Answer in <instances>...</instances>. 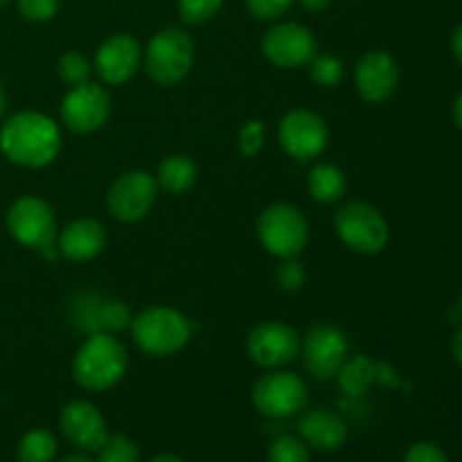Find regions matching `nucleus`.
Instances as JSON below:
<instances>
[{
	"mask_svg": "<svg viewBox=\"0 0 462 462\" xmlns=\"http://www.w3.org/2000/svg\"><path fill=\"white\" fill-rule=\"evenodd\" d=\"M451 50H454V57L462 63V25L456 27L454 36H451Z\"/></svg>",
	"mask_w": 462,
	"mask_h": 462,
	"instance_id": "obj_34",
	"label": "nucleus"
},
{
	"mask_svg": "<svg viewBox=\"0 0 462 462\" xmlns=\"http://www.w3.org/2000/svg\"><path fill=\"white\" fill-rule=\"evenodd\" d=\"M197 183V165L183 153H171L158 165V185L171 194L188 192Z\"/></svg>",
	"mask_w": 462,
	"mask_h": 462,
	"instance_id": "obj_20",
	"label": "nucleus"
},
{
	"mask_svg": "<svg viewBox=\"0 0 462 462\" xmlns=\"http://www.w3.org/2000/svg\"><path fill=\"white\" fill-rule=\"evenodd\" d=\"M278 282L280 287L287 289V291H296L305 282V271L300 264L291 260H284V264L278 266Z\"/></svg>",
	"mask_w": 462,
	"mask_h": 462,
	"instance_id": "obj_33",
	"label": "nucleus"
},
{
	"mask_svg": "<svg viewBox=\"0 0 462 462\" xmlns=\"http://www.w3.org/2000/svg\"><path fill=\"white\" fill-rule=\"evenodd\" d=\"M451 352H454L456 364H458L460 368H462V329H460L458 334H456L454 341H451Z\"/></svg>",
	"mask_w": 462,
	"mask_h": 462,
	"instance_id": "obj_36",
	"label": "nucleus"
},
{
	"mask_svg": "<svg viewBox=\"0 0 462 462\" xmlns=\"http://www.w3.org/2000/svg\"><path fill=\"white\" fill-rule=\"evenodd\" d=\"M278 138L289 156L300 162H307L323 153V149L328 147L329 131L323 117L298 108V111L287 113L280 120Z\"/></svg>",
	"mask_w": 462,
	"mask_h": 462,
	"instance_id": "obj_10",
	"label": "nucleus"
},
{
	"mask_svg": "<svg viewBox=\"0 0 462 462\" xmlns=\"http://www.w3.org/2000/svg\"><path fill=\"white\" fill-rule=\"evenodd\" d=\"M454 120H456V125H458L462 129V90H460L458 99H456V104H454Z\"/></svg>",
	"mask_w": 462,
	"mask_h": 462,
	"instance_id": "obj_37",
	"label": "nucleus"
},
{
	"mask_svg": "<svg viewBox=\"0 0 462 462\" xmlns=\"http://www.w3.org/2000/svg\"><path fill=\"white\" fill-rule=\"evenodd\" d=\"M310 75L314 84L323 86V88H332L341 81L343 77V61L332 57V54H316L310 61Z\"/></svg>",
	"mask_w": 462,
	"mask_h": 462,
	"instance_id": "obj_24",
	"label": "nucleus"
},
{
	"mask_svg": "<svg viewBox=\"0 0 462 462\" xmlns=\"http://www.w3.org/2000/svg\"><path fill=\"white\" fill-rule=\"evenodd\" d=\"M300 3L310 12H323V9H328L332 5V0H300Z\"/></svg>",
	"mask_w": 462,
	"mask_h": 462,
	"instance_id": "obj_35",
	"label": "nucleus"
},
{
	"mask_svg": "<svg viewBox=\"0 0 462 462\" xmlns=\"http://www.w3.org/2000/svg\"><path fill=\"white\" fill-rule=\"evenodd\" d=\"M293 0H246V7L253 16L262 18V21H273L280 18L289 7H291Z\"/></svg>",
	"mask_w": 462,
	"mask_h": 462,
	"instance_id": "obj_31",
	"label": "nucleus"
},
{
	"mask_svg": "<svg viewBox=\"0 0 462 462\" xmlns=\"http://www.w3.org/2000/svg\"><path fill=\"white\" fill-rule=\"evenodd\" d=\"M158 183L153 176L147 171H126L122 174L116 183L111 185L106 197L108 212L116 217L117 221H140L143 217L149 215V210L156 203Z\"/></svg>",
	"mask_w": 462,
	"mask_h": 462,
	"instance_id": "obj_11",
	"label": "nucleus"
},
{
	"mask_svg": "<svg viewBox=\"0 0 462 462\" xmlns=\"http://www.w3.org/2000/svg\"><path fill=\"white\" fill-rule=\"evenodd\" d=\"M248 356L262 368H282L300 356L302 341L289 325L269 320L251 329L246 338Z\"/></svg>",
	"mask_w": 462,
	"mask_h": 462,
	"instance_id": "obj_9",
	"label": "nucleus"
},
{
	"mask_svg": "<svg viewBox=\"0 0 462 462\" xmlns=\"http://www.w3.org/2000/svg\"><path fill=\"white\" fill-rule=\"evenodd\" d=\"M149 462H183V460L174 454H162V456H156V458L149 460Z\"/></svg>",
	"mask_w": 462,
	"mask_h": 462,
	"instance_id": "obj_39",
	"label": "nucleus"
},
{
	"mask_svg": "<svg viewBox=\"0 0 462 462\" xmlns=\"http://www.w3.org/2000/svg\"><path fill=\"white\" fill-rule=\"evenodd\" d=\"M59 424H61L63 436L84 451H99V447L108 438L106 422H104L97 406L84 400L70 402V404L63 406Z\"/></svg>",
	"mask_w": 462,
	"mask_h": 462,
	"instance_id": "obj_16",
	"label": "nucleus"
},
{
	"mask_svg": "<svg viewBox=\"0 0 462 462\" xmlns=\"http://www.w3.org/2000/svg\"><path fill=\"white\" fill-rule=\"evenodd\" d=\"M253 404L266 418H291L307 404V386L291 373H271L253 388Z\"/></svg>",
	"mask_w": 462,
	"mask_h": 462,
	"instance_id": "obj_12",
	"label": "nucleus"
},
{
	"mask_svg": "<svg viewBox=\"0 0 462 462\" xmlns=\"http://www.w3.org/2000/svg\"><path fill=\"white\" fill-rule=\"evenodd\" d=\"M300 352L307 373L314 379L328 382V379L337 377L346 365L347 355H350V341H347L346 332L334 325H316L307 332Z\"/></svg>",
	"mask_w": 462,
	"mask_h": 462,
	"instance_id": "obj_8",
	"label": "nucleus"
},
{
	"mask_svg": "<svg viewBox=\"0 0 462 462\" xmlns=\"http://www.w3.org/2000/svg\"><path fill=\"white\" fill-rule=\"evenodd\" d=\"M266 462H311L305 442L293 436H282L271 445Z\"/></svg>",
	"mask_w": 462,
	"mask_h": 462,
	"instance_id": "obj_27",
	"label": "nucleus"
},
{
	"mask_svg": "<svg viewBox=\"0 0 462 462\" xmlns=\"http://www.w3.org/2000/svg\"><path fill=\"white\" fill-rule=\"evenodd\" d=\"M59 77L68 86H81L90 77V63L81 52H66L59 61Z\"/></svg>",
	"mask_w": 462,
	"mask_h": 462,
	"instance_id": "obj_26",
	"label": "nucleus"
},
{
	"mask_svg": "<svg viewBox=\"0 0 462 462\" xmlns=\"http://www.w3.org/2000/svg\"><path fill=\"white\" fill-rule=\"evenodd\" d=\"M346 176L332 162H320L310 171V192L320 203H337L346 194Z\"/></svg>",
	"mask_w": 462,
	"mask_h": 462,
	"instance_id": "obj_21",
	"label": "nucleus"
},
{
	"mask_svg": "<svg viewBox=\"0 0 462 462\" xmlns=\"http://www.w3.org/2000/svg\"><path fill=\"white\" fill-rule=\"evenodd\" d=\"M257 235L271 255L293 260L305 251L310 226L298 208L289 203H273L257 219Z\"/></svg>",
	"mask_w": 462,
	"mask_h": 462,
	"instance_id": "obj_4",
	"label": "nucleus"
},
{
	"mask_svg": "<svg viewBox=\"0 0 462 462\" xmlns=\"http://www.w3.org/2000/svg\"><path fill=\"white\" fill-rule=\"evenodd\" d=\"M302 440L319 451H337L346 445L347 427L332 411L314 409L305 413L298 422Z\"/></svg>",
	"mask_w": 462,
	"mask_h": 462,
	"instance_id": "obj_19",
	"label": "nucleus"
},
{
	"mask_svg": "<svg viewBox=\"0 0 462 462\" xmlns=\"http://www.w3.org/2000/svg\"><path fill=\"white\" fill-rule=\"evenodd\" d=\"M61 462H95V460L88 458V456H84V454H72V456H66Z\"/></svg>",
	"mask_w": 462,
	"mask_h": 462,
	"instance_id": "obj_38",
	"label": "nucleus"
},
{
	"mask_svg": "<svg viewBox=\"0 0 462 462\" xmlns=\"http://www.w3.org/2000/svg\"><path fill=\"white\" fill-rule=\"evenodd\" d=\"M194 61V43L188 32L167 27L158 32L144 52V68L161 86H174L185 79Z\"/></svg>",
	"mask_w": 462,
	"mask_h": 462,
	"instance_id": "obj_5",
	"label": "nucleus"
},
{
	"mask_svg": "<svg viewBox=\"0 0 462 462\" xmlns=\"http://www.w3.org/2000/svg\"><path fill=\"white\" fill-rule=\"evenodd\" d=\"M355 84L365 102H386L400 84V68L388 52L374 50L361 57L355 70Z\"/></svg>",
	"mask_w": 462,
	"mask_h": 462,
	"instance_id": "obj_15",
	"label": "nucleus"
},
{
	"mask_svg": "<svg viewBox=\"0 0 462 462\" xmlns=\"http://www.w3.org/2000/svg\"><path fill=\"white\" fill-rule=\"evenodd\" d=\"M0 149L16 165L45 167L61 149V134L43 113H16L0 131Z\"/></svg>",
	"mask_w": 462,
	"mask_h": 462,
	"instance_id": "obj_1",
	"label": "nucleus"
},
{
	"mask_svg": "<svg viewBox=\"0 0 462 462\" xmlns=\"http://www.w3.org/2000/svg\"><path fill=\"white\" fill-rule=\"evenodd\" d=\"M221 5L224 0H179V16L188 25H199L217 16Z\"/></svg>",
	"mask_w": 462,
	"mask_h": 462,
	"instance_id": "obj_28",
	"label": "nucleus"
},
{
	"mask_svg": "<svg viewBox=\"0 0 462 462\" xmlns=\"http://www.w3.org/2000/svg\"><path fill=\"white\" fill-rule=\"evenodd\" d=\"M460 307H462V296H460Z\"/></svg>",
	"mask_w": 462,
	"mask_h": 462,
	"instance_id": "obj_42",
	"label": "nucleus"
},
{
	"mask_svg": "<svg viewBox=\"0 0 462 462\" xmlns=\"http://www.w3.org/2000/svg\"><path fill=\"white\" fill-rule=\"evenodd\" d=\"M97 75L106 84H125L140 68V45L129 34H113L104 41L95 54Z\"/></svg>",
	"mask_w": 462,
	"mask_h": 462,
	"instance_id": "obj_17",
	"label": "nucleus"
},
{
	"mask_svg": "<svg viewBox=\"0 0 462 462\" xmlns=\"http://www.w3.org/2000/svg\"><path fill=\"white\" fill-rule=\"evenodd\" d=\"M131 325L135 346L152 356L174 355L185 347L192 334L189 320L171 307H152L131 320Z\"/></svg>",
	"mask_w": 462,
	"mask_h": 462,
	"instance_id": "obj_3",
	"label": "nucleus"
},
{
	"mask_svg": "<svg viewBox=\"0 0 462 462\" xmlns=\"http://www.w3.org/2000/svg\"><path fill=\"white\" fill-rule=\"evenodd\" d=\"M262 52L280 68H300L319 54V41L305 25L282 23L266 32L262 39Z\"/></svg>",
	"mask_w": 462,
	"mask_h": 462,
	"instance_id": "obj_13",
	"label": "nucleus"
},
{
	"mask_svg": "<svg viewBox=\"0 0 462 462\" xmlns=\"http://www.w3.org/2000/svg\"><path fill=\"white\" fill-rule=\"evenodd\" d=\"M57 454V438L45 429L25 433L18 445V462H52Z\"/></svg>",
	"mask_w": 462,
	"mask_h": 462,
	"instance_id": "obj_23",
	"label": "nucleus"
},
{
	"mask_svg": "<svg viewBox=\"0 0 462 462\" xmlns=\"http://www.w3.org/2000/svg\"><path fill=\"white\" fill-rule=\"evenodd\" d=\"M111 113V97L97 84L75 86L61 102V117L75 134H93Z\"/></svg>",
	"mask_w": 462,
	"mask_h": 462,
	"instance_id": "obj_14",
	"label": "nucleus"
},
{
	"mask_svg": "<svg viewBox=\"0 0 462 462\" xmlns=\"http://www.w3.org/2000/svg\"><path fill=\"white\" fill-rule=\"evenodd\" d=\"M379 365L373 364L365 355H359L356 359L346 361V365L341 368L338 377H341L343 391L350 393V395H364L370 388V383L377 379Z\"/></svg>",
	"mask_w": 462,
	"mask_h": 462,
	"instance_id": "obj_22",
	"label": "nucleus"
},
{
	"mask_svg": "<svg viewBox=\"0 0 462 462\" xmlns=\"http://www.w3.org/2000/svg\"><path fill=\"white\" fill-rule=\"evenodd\" d=\"M262 143H264V125L260 120L246 122L242 126V134H239V152L253 158L260 153Z\"/></svg>",
	"mask_w": 462,
	"mask_h": 462,
	"instance_id": "obj_30",
	"label": "nucleus"
},
{
	"mask_svg": "<svg viewBox=\"0 0 462 462\" xmlns=\"http://www.w3.org/2000/svg\"><path fill=\"white\" fill-rule=\"evenodd\" d=\"M97 462H140V451L131 438L122 436H108L106 442L99 447Z\"/></svg>",
	"mask_w": 462,
	"mask_h": 462,
	"instance_id": "obj_25",
	"label": "nucleus"
},
{
	"mask_svg": "<svg viewBox=\"0 0 462 462\" xmlns=\"http://www.w3.org/2000/svg\"><path fill=\"white\" fill-rule=\"evenodd\" d=\"M106 246V230L95 219H77L59 235V251L68 260L86 262L97 257Z\"/></svg>",
	"mask_w": 462,
	"mask_h": 462,
	"instance_id": "obj_18",
	"label": "nucleus"
},
{
	"mask_svg": "<svg viewBox=\"0 0 462 462\" xmlns=\"http://www.w3.org/2000/svg\"><path fill=\"white\" fill-rule=\"evenodd\" d=\"M338 237L356 253L374 255L388 244V224L377 208L364 201H350L334 215Z\"/></svg>",
	"mask_w": 462,
	"mask_h": 462,
	"instance_id": "obj_6",
	"label": "nucleus"
},
{
	"mask_svg": "<svg viewBox=\"0 0 462 462\" xmlns=\"http://www.w3.org/2000/svg\"><path fill=\"white\" fill-rule=\"evenodd\" d=\"M5 3H7V0H0V7H3V5H5Z\"/></svg>",
	"mask_w": 462,
	"mask_h": 462,
	"instance_id": "obj_41",
	"label": "nucleus"
},
{
	"mask_svg": "<svg viewBox=\"0 0 462 462\" xmlns=\"http://www.w3.org/2000/svg\"><path fill=\"white\" fill-rule=\"evenodd\" d=\"M61 0H18V12L25 21L43 23L57 16Z\"/></svg>",
	"mask_w": 462,
	"mask_h": 462,
	"instance_id": "obj_29",
	"label": "nucleus"
},
{
	"mask_svg": "<svg viewBox=\"0 0 462 462\" xmlns=\"http://www.w3.org/2000/svg\"><path fill=\"white\" fill-rule=\"evenodd\" d=\"M5 108H7V97H5V90H3V86H0V117H3Z\"/></svg>",
	"mask_w": 462,
	"mask_h": 462,
	"instance_id": "obj_40",
	"label": "nucleus"
},
{
	"mask_svg": "<svg viewBox=\"0 0 462 462\" xmlns=\"http://www.w3.org/2000/svg\"><path fill=\"white\" fill-rule=\"evenodd\" d=\"M126 350L111 334H90L72 361V377L81 388L93 393L108 391L126 373Z\"/></svg>",
	"mask_w": 462,
	"mask_h": 462,
	"instance_id": "obj_2",
	"label": "nucleus"
},
{
	"mask_svg": "<svg viewBox=\"0 0 462 462\" xmlns=\"http://www.w3.org/2000/svg\"><path fill=\"white\" fill-rule=\"evenodd\" d=\"M7 230L23 246L48 253L57 237V219L43 199L23 197L9 208Z\"/></svg>",
	"mask_w": 462,
	"mask_h": 462,
	"instance_id": "obj_7",
	"label": "nucleus"
},
{
	"mask_svg": "<svg viewBox=\"0 0 462 462\" xmlns=\"http://www.w3.org/2000/svg\"><path fill=\"white\" fill-rule=\"evenodd\" d=\"M404 462H449L445 451L433 442H418L406 451Z\"/></svg>",
	"mask_w": 462,
	"mask_h": 462,
	"instance_id": "obj_32",
	"label": "nucleus"
}]
</instances>
